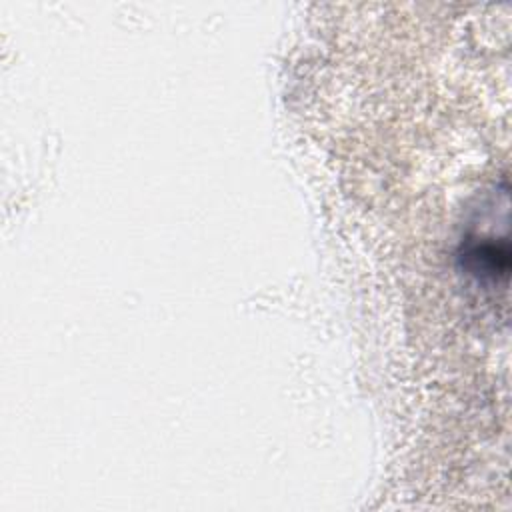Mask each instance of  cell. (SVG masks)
<instances>
[{
  "instance_id": "obj_1",
  "label": "cell",
  "mask_w": 512,
  "mask_h": 512,
  "mask_svg": "<svg viewBox=\"0 0 512 512\" xmlns=\"http://www.w3.org/2000/svg\"><path fill=\"white\" fill-rule=\"evenodd\" d=\"M458 260L462 268L484 284H498L508 280L510 272V244L502 238H468L462 242Z\"/></svg>"
}]
</instances>
